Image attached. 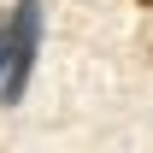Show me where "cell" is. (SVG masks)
I'll return each mask as SVG.
<instances>
[{"mask_svg": "<svg viewBox=\"0 0 153 153\" xmlns=\"http://www.w3.org/2000/svg\"><path fill=\"white\" fill-rule=\"evenodd\" d=\"M0 82H6V18H0Z\"/></svg>", "mask_w": 153, "mask_h": 153, "instance_id": "cell-2", "label": "cell"}, {"mask_svg": "<svg viewBox=\"0 0 153 153\" xmlns=\"http://www.w3.org/2000/svg\"><path fill=\"white\" fill-rule=\"evenodd\" d=\"M41 53V0H12L6 12V82H0V106H18Z\"/></svg>", "mask_w": 153, "mask_h": 153, "instance_id": "cell-1", "label": "cell"}]
</instances>
